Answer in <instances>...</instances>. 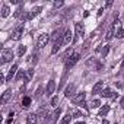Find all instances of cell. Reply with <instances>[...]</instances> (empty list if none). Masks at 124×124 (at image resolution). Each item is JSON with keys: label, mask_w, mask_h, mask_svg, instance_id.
<instances>
[{"label": "cell", "mask_w": 124, "mask_h": 124, "mask_svg": "<svg viewBox=\"0 0 124 124\" xmlns=\"http://www.w3.org/2000/svg\"><path fill=\"white\" fill-rule=\"evenodd\" d=\"M50 38H51V37H50L48 34H42V35H39V37H38V41H37V48H38V50L44 48V47L48 44Z\"/></svg>", "instance_id": "6da1fadb"}, {"label": "cell", "mask_w": 124, "mask_h": 124, "mask_svg": "<svg viewBox=\"0 0 124 124\" xmlns=\"http://www.w3.org/2000/svg\"><path fill=\"white\" fill-rule=\"evenodd\" d=\"M12 58H13V51L9 48H5L2 53V64H6L9 61H12Z\"/></svg>", "instance_id": "7a4b0ae2"}, {"label": "cell", "mask_w": 124, "mask_h": 124, "mask_svg": "<svg viewBox=\"0 0 124 124\" xmlns=\"http://www.w3.org/2000/svg\"><path fill=\"white\" fill-rule=\"evenodd\" d=\"M22 35H23V25H18L13 29V32H12V39L13 41H19L22 38Z\"/></svg>", "instance_id": "3957f363"}, {"label": "cell", "mask_w": 124, "mask_h": 124, "mask_svg": "<svg viewBox=\"0 0 124 124\" xmlns=\"http://www.w3.org/2000/svg\"><path fill=\"white\" fill-rule=\"evenodd\" d=\"M79 58H80V54H78V53H75L67 61H66V70H69L70 67H73L76 63H78V61H79Z\"/></svg>", "instance_id": "277c9868"}, {"label": "cell", "mask_w": 124, "mask_h": 124, "mask_svg": "<svg viewBox=\"0 0 124 124\" xmlns=\"http://www.w3.org/2000/svg\"><path fill=\"white\" fill-rule=\"evenodd\" d=\"M104 89H105V85H104L102 80H99V82H96V83L93 85V88H92V93H101Z\"/></svg>", "instance_id": "5b68a950"}, {"label": "cell", "mask_w": 124, "mask_h": 124, "mask_svg": "<svg viewBox=\"0 0 124 124\" xmlns=\"http://www.w3.org/2000/svg\"><path fill=\"white\" fill-rule=\"evenodd\" d=\"M55 91V80H50L48 85H47V89H45V95L47 96H51Z\"/></svg>", "instance_id": "8992f818"}, {"label": "cell", "mask_w": 124, "mask_h": 124, "mask_svg": "<svg viewBox=\"0 0 124 124\" xmlns=\"http://www.w3.org/2000/svg\"><path fill=\"white\" fill-rule=\"evenodd\" d=\"M85 98H86V93H78L76 96H73V104H76V105H80V104H83L85 102Z\"/></svg>", "instance_id": "52a82bcc"}, {"label": "cell", "mask_w": 124, "mask_h": 124, "mask_svg": "<svg viewBox=\"0 0 124 124\" xmlns=\"http://www.w3.org/2000/svg\"><path fill=\"white\" fill-rule=\"evenodd\" d=\"M61 45H63V38H61V39H58V41H55V42L53 44V50H51V54H55V53H58V50L61 48Z\"/></svg>", "instance_id": "ba28073f"}, {"label": "cell", "mask_w": 124, "mask_h": 124, "mask_svg": "<svg viewBox=\"0 0 124 124\" xmlns=\"http://www.w3.org/2000/svg\"><path fill=\"white\" fill-rule=\"evenodd\" d=\"M75 29H76V38H75V41H76L78 38H80V37H83V34H85V31H83V26H82L80 23H76V26H75Z\"/></svg>", "instance_id": "9c48e42d"}, {"label": "cell", "mask_w": 124, "mask_h": 124, "mask_svg": "<svg viewBox=\"0 0 124 124\" xmlns=\"http://www.w3.org/2000/svg\"><path fill=\"white\" fill-rule=\"evenodd\" d=\"M16 70H18V64H13L12 69L9 70L8 76H6V80H12V78H15V75H16Z\"/></svg>", "instance_id": "30bf717a"}, {"label": "cell", "mask_w": 124, "mask_h": 124, "mask_svg": "<svg viewBox=\"0 0 124 124\" xmlns=\"http://www.w3.org/2000/svg\"><path fill=\"white\" fill-rule=\"evenodd\" d=\"M37 117H38V115L34 114V112L29 114V115L26 117V124H37V123H38V118H37Z\"/></svg>", "instance_id": "8fae6325"}, {"label": "cell", "mask_w": 124, "mask_h": 124, "mask_svg": "<svg viewBox=\"0 0 124 124\" xmlns=\"http://www.w3.org/2000/svg\"><path fill=\"white\" fill-rule=\"evenodd\" d=\"M10 96H12V91H10V89H8V91L2 95V99H0V102H2V104H6V102L10 99Z\"/></svg>", "instance_id": "7c38bea8"}, {"label": "cell", "mask_w": 124, "mask_h": 124, "mask_svg": "<svg viewBox=\"0 0 124 124\" xmlns=\"http://www.w3.org/2000/svg\"><path fill=\"white\" fill-rule=\"evenodd\" d=\"M72 35H73L72 31L67 29V31L64 32V35H63V44H70V41H72Z\"/></svg>", "instance_id": "4fadbf2b"}, {"label": "cell", "mask_w": 124, "mask_h": 124, "mask_svg": "<svg viewBox=\"0 0 124 124\" xmlns=\"http://www.w3.org/2000/svg\"><path fill=\"white\" fill-rule=\"evenodd\" d=\"M114 95H115V93H114L109 88H105V89L101 92V96H104V98H112Z\"/></svg>", "instance_id": "5bb4252c"}, {"label": "cell", "mask_w": 124, "mask_h": 124, "mask_svg": "<svg viewBox=\"0 0 124 124\" xmlns=\"http://www.w3.org/2000/svg\"><path fill=\"white\" fill-rule=\"evenodd\" d=\"M73 54H75V53H73V48H72V47H70V48H67V50H66V53L63 54V60H64V61H67Z\"/></svg>", "instance_id": "9a60e30c"}, {"label": "cell", "mask_w": 124, "mask_h": 124, "mask_svg": "<svg viewBox=\"0 0 124 124\" xmlns=\"http://www.w3.org/2000/svg\"><path fill=\"white\" fill-rule=\"evenodd\" d=\"M37 115L39 117V120H41V121H45V120H47V117H48V112H47L44 108H41V109H39V112H38Z\"/></svg>", "instance_id": "2e32d148"}, {"label": "cell", "mask_w": 124, "mask_h": 124, "mask_svg": "<svg viewBox=\"0 0 124 124\" xmlns=\"http://www.w3.org/2000/svg\"><path fill=\"white\" fill-rule=\"evenodd\" d=\"M108 111H109V105H104V107H101L99 108V117H104V115H107L108 114Z\"/></svg>", "instance_id": "e0dca14e"}, {"label": "cell", "mask_w": 124, "mask_h": 124, "mask_svg": "<svg viewBox=\"0 0 124 124\" xmlns=\"http://www.w3.org/2000/svg\"><path fill=\"white\" fill-rule=\"evenodd\" d=\"M9 13H10V9H9V6H8V5H3V6H2V18H6V16H9Z\"/></svg>", "instance_id": "ac0fdd59"}, {"label": "cell", "mask_w": 124, "mask_h": 124, "mask_svg": "<svg viewBox=\"0 0 124 124\" xmlns=\"http://www.w3.org/2000/svg\"><path fill=\"white\" fill-rule=\"evenodd\" d=\"M73 92H75V85H70V86H67L64 95H66L67 98H70V96H73Z\"/></svg>", "instance_id": "d6986e66"}, {"label": "cell", "mask_w": 124, "mask_h": 124, "mask_svg": "<svg viewBox=\"0 0 124 124\" xmlns=\"http://www.w3.org/2000/svg\"><path fill=\"white\" fill-rule=\"evenodd\" d=\"M31 105V98L29 96H23V99H22V107L23 108H28Z\"/></svg>", "instance_id": "ffe728a7"}, {"label": "cell", "mask_w": 124, "mask_h": 124, "mask_svg": "<svg viewBox=\"0 0 124 124\" xmlns=\"http://www.w3.org/2000/svg\"><path fill=\"white\" fill-rule=\"evenodd\" d=\"M25 53H26V47H25V45H19V47H18V55H19V57H23Z\"/></svg>", "instance_id": "44dd1931"}, {"label": "cell", "mask_w": 124, "mask_h": 124, "mask_svg": "<svg viewBox=\"0 0 124 124\" xmlns=\"http://www.w3.org/2000/svg\"><path fill=\"white\" fill-rule=\"evenodd\" d=\"M114 35H115V34H114V25H112V26H111V28L108 29V32H107L105 38H107V39H111V38H112Z\"/></svg>", "instance_id": "7402d4cb"}, {"label": "cell", "mask_w": 124, "mask_h": 124, "mask_svg": "<svg viewBox=\"0 0 124 124\" xmlns=\"http://www.w3.org/2000/svg\"><path fill=\"white\" fill-rule=\"evenodd\" d=\"M72 118H73V117H72L70 114H67L66 117H63V120H61V123H60V124H69V123L72 121Z\"/></svg>", "instance_id": "603a6c76"}, {"label": "cell", "mask_w": 124, "mask_h": 124, "mask_svg": "<svg viewBox=\"0 0 124 124\" xmlns=\"http://www.w3.org/2000/svg\"><path fill=\"white\" fill-rule=\"evenodd\" d=\"M22 12H23V6H19L18 9H16V12H15V18H21L22 16ZM23 18V16H22Z\"/></svg>", "instance_id": "cb8c5ba5"}, {"label": "cell", "mask_w": 124, "mask_h": 124, "mask_svg": "<svg viewBox=\"0 0 124 124\" xmlns=\"http://www.w3.org/2000/svg\"><path fill=\"white\" fill-rule=\"evenodd\" d=\"M23 78H26V73H25L23 70H19L18 75H16V80H21V79H23Z\"/></svg>", "instance_id": "d4e9b609"}, {"label": "cell", "mask_w": 124, "mask_h": 124, "mask_svg": "<svg viewBox=\"0 0 124 124\" xmlns=\"http://www.w3.org/2000/svg\"><path fill=\"white\" fill-rule=\"evenodd\" d=\"M101 105V101L99 99H93L92 102H91V108H98Z\"/></svg>", "instance_id": "484cf974"}, {"label": "cell", "mask_w": 124, "mask_h": 124, "mask_svg": "<svg viewBox=\"0 0 124 124\" xmlns=\"http://www.w3.org/2000/svg\"><path fill=\"white\" fill-rule=\"evenodd\" d=\"M109 53V47L108 45H105L102 50H101V54H102V57H107V54Z\"/></svg>", "instance_id": "4316f807"}, {"label": "cell", "mask_w": 124, "mask_h": 124, "mask_svg": "<svg viewBox=\"0 0 124 124\" xmlns=\"http://www.w3.org/2000/svg\"><path fill=\"white\" fill-rule=\"evenodd\" d=\"M57 104H58V96H53L51 98V107L57 108Z\"/></svg>", "instance_id": "83f0119b"}, {"label": "cell", "mask_w": 124, "mask_h": 124, "mask_svg": "<svg viewBox=\"0 0 124 124\" xmlns=\"http://www.w3.org/2000/svg\"><path fill=\"white\" fill-rule=\"evenodd\" d=\"M115 37H117V38H120V39H121V38H124V29H123V28H120V29L117 31Z\"/></svg>", "instance_id": "f1b7e54d"}, {"label": "cell", "mask_w": 124, "mask_h": 124, "mask_svg": "<svg viewBox=\"0 0 124 124\" xmlns=\"http://www.w3.org/2000/svg\"><path fill=\"white\" fill-rule=\"evenodd\" d=\"M32 75H34V70H32V69H29V70L26 72V78H25V80H26V82H28V80H31Z\"/></svg>", "instance_id": "f546056e"}, {"label": "cell", "mask_w": 124, "mask_h": 124, "mask_svg": "<svg viewBox=\"0 0 124 124\" xmlns=\"http://www.w3.org/2000/svg\"><path fill=\"white\" fill-rule=\"evenodd\" d=\"M60 114H61V109H60V108H57V109L54 111V114H53V118H54V120H55V118H58V117H60Z\"/></svg>", "instance_id": "4dcf8cb0"}, {"label": "cell", "mask_w": 124, "mask_h": 124, "mask_svg": "<svg viewBox=\"0 0 124 124\" xmlns=\"http://www.w3.org/2000/svg\"><path fill=\"white\" fill-rule=\"evenodd\" d=\"M54 9H58V8H61V6H63V2H54Z\"/></svg>", "instance_id": "1f68e13d"}, {"label": "cell", "mask_w": 124, "mask_h": 124, "mask_svg": "<svg viewBox=\"0 0 124 124\" xmlns=\"http://www.w3.org/2000/svg\"><path fill=\"white\" fill-rule=\"evenodd\" d=\"M31 61H32V63H35V64H37V61H38V55H37V54L31 55Z\"/></svg>", "instance_id": "d6a6232c"}, {"label": "cell", "mask_w": 124, "mask_h": 124, "mask_svg": "<svg viewBox=\"0 0 124 124\" xmlns=\"http://www.w3.org/2000/svg\"><path fill=\"white\" fill-rule=\"evenodd\" d=\"M42 95V88H38V91H37V95H35V98H39Z\"/></svg>", "instance_id": "836d02e7"}, {"label": "cell", "mask_w": 124, "mask_h": 124, "mask_svg": "<svg viewBox=\"0 0 124 124\" xmlns=\"http://www.w3.org/2000/svg\"><path fill=\"white\" fill-rule=\"evenodd\" d=\"M0 82L5 83V82H6V78H5V76H2V78H0Z\"/></svg>", "instance_id": "e575fe53"}, {"label": "cell", "mask_w": 124, "mask_h": 124, "mask_svg": "<svg viewBox=\"0 0 124 124\" xmlns=\"http://www.w3.org/2000/svg\"><path fill=\"white\" fill-rule=\"evenodd\" d=\"M102 12H104V9H102V8H101V9H99V10H98V15H99V16H101V15H102Z\"/></svg>", "instance_id": "d590c367"}, {"label": "cell", "mask_w": 124, "mask_h": 124, "mask_svg": "<svg viewBox=\"0 0 124 124\" xmlns=\"http://www.w3.org/2000/svg\"><path fill=\"white\" fill-rule=\"evenodd\" d=\"M121 69H124V60H123V63H121Z\"/></svg>", "instance_id": "8d00e7d4"}, {"label": "cell", "mask_w": 124, "mask_h": 124, "mask_svg": "<svg viewBox=\"0 0 124 124\" xmlns=\"http://www.w3.org/2000/svg\"><path fill=\"white\" fill-rule=\"evenodd\" d=\"M102 124H109V121H107V120H105V121H104Z\"/></svg>", "instance_id": "74e56055"}, {"label": "cell", "mask_w": 124, "mask_h": 124, "mask_svg": "<svg viewBox=\"0 0 124 124\" xmlns=\"http://www.w3.org/2000/svg\"><path fill=\"white\" fill-rule=\"evenodd\" d=\"M76 124H85V123H83V121H78Z\"/></svg>", "instance_id": "f35d334b"}]
</instances>
